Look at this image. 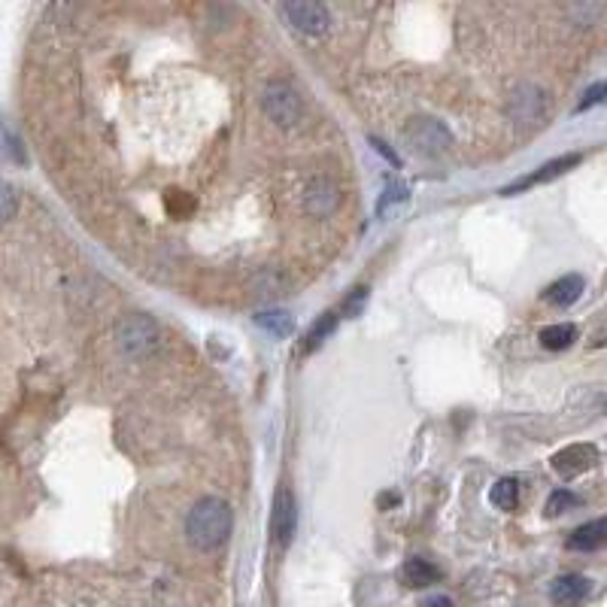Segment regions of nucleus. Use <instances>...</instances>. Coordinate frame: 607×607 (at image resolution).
<instances>
[{
    "label": "nucleus",
    "instance_id": "1",
    "mask_svg": "<svg viewBox=\"0 0 607 607\" xmlns=\"http://www.w3.org/2000/svg\"><path fill=\"white\" fill-rule=\"evenodd\" d=\"M231 532V507L222 498H201L186 519V538L195 550H216Z\"/></svg>",
    "mask_w": 607,
    "mask_h": 607
},
{
    "label": "nucleus",
    "instance_id": "2",
    "mask_svg": "<svg viewBox=\"0 0 607 607\" xmlns=\"http://www.w3.org/2000/svg\"><path fill=\"white\" fill-rule=\"evenodd\" d=\"M262 107H265V116L271 122H277L280 128H295L304 116V104L298 98V92L292 89L289 82L277 79L265 89V98H262Z\"/></svg>",
    "mask_w": 607,
    "mask_h": 607
},
{
    "label": "nucleus",
    "instance_id": "3",
    "mask_svg": "<svg viewBox=\"0 0 607 607\" xmlns=\"http://www.w3.org/2000/svg\"><path fill=\"white\" fill-rule=\"evenodd\" d=\"M116 340L122 346V353H128L134 359L149 356L155 350V340H158V325L149 316H128L119 322Z\"/></svg>",
    "mask_w": 607,
    "mask_h": 607
},
{
    "label": "nucleus",
    "instance_id": "4",
    "mask_svg": "<svg viewBox=\"0 0 607 607\" xmlns=\"http://www.w3.org/2000/svg\"><path fill=\"white\" fill-rule=\"evenodd\" d=\"M404 140L413 152H422V155H441L453 143L450 131L435 119H413L404 128Z\"/></svg>",
    "mask_w": 607,
    "mask_h": 607
},
{
    "label": "nucleus",
    "instance_id": "5",
    "mask_svg": "<svg viewBox=\"0 0 607 607\" xmlns=\"http://www.w3.org/2000/svg\"><path fill=\"white\" fill-rule=\"evenodd\" d=\"M280 13L289 19L292 28H298L301 34L310 37H322L331 25V16L322 4H310V0H292V4H283Z\"/></svg>",
    "mask_w": 607,
    "mask_h": 607
},
{
    "label": "nucleus",
    "instance_id": "6",
    "mask_svg": "<svg viewBox=\"0 0 607 607\" xmlns=\"http://www.w3.org/2000/svg\"><path fill=\"white\" fill-rule=\"evenodd\" d=\"M595 462H598V450L592 444H571L553 456V471L562 480H574V477L586 474L589 468H595Z\"/></svg>",
    "mask_w": 607,
    "mask_h": 607
},
{
    "label": "nucleus",
    "instance_id": "7",
    "mask_svg": "<svg viewBox=\"0 0 607 607\" xmlns=\"http://www.w3.org/2000/svg\"><path fill=\"white\" fill-rule=\"evenodd\" d=\"M295 529H298V504H295V498H292L289 489H280V492L274 495L271 532H274V538L286 547V544L292 541Z\"/></svg>",
    "mask_w": 607,
    "mask_h": 607
},
{
    "label": "nucleus",
    "instance_id": "8",
    "mask_svg": "<svg viewBox=\"0 0 607 607\" xmlns=\"http://www.w3.org/2000/svg\"><path fill=\"white\" fill-rule=\"evenodd\" d=\"M544 107H547V101H544V92L538 89V85H519L510 98V104H507V113L516 122L532 125L544 116Z\"/></svg>",
    "mask_w": 607,
    "mask_h": 607
},
{
    "label": "nucleus",
    "instance_id": "9",
    "mask_svg": "<svg viewBox=\"0 0 607 607\" xmlns=\"http://www.w3.org/2000/svg\"><path fill=\"white\" fill-rule=\"evenodd\" d=\"M577 164H580V155H577V152H571V155H559V158H553V161L541 164L535 173H529V177H523L519 183L507 186V189H504V195H516V192H526V189H532V186L550 183V180L562 177L565 170H571V167H577Z\"/></svg>",
    "mask_w": 607,
    "mask_h": 607
},
{
    "label": "nucleus",
    "instance_id": "10",
    "mask_svg": "<svg viewBox=\"0 0 607 607\" xmlns=\"http://www.w3.org/2000/svg\"><path fill=\"white\" fill-rule=\"evenodd\" d=\"M337 204H340V189H337L331 180L316 177V180L304 189V207H307V213H313V216H328V213L337 210Z\"/></svg>",
    "mask_w": 607,
    "mask_h": 607
},
{
    "label": "nucleus",
    "instance_id": "11",
    "mask_svg": "<svg viewBox=\"0 0 607 607\" xmlns=\"http://www.w3.org/2000/svg\"><path fill=\"white\" fill-rule=\"evenodd\" d=\"M589 592H592V583L583 574H565L550 586V598L559 607H577L589 598Z\"/></svg>",
    "mask_w": 607,
    "mask_h": 607
},
{
    "label": "nucleus",
    "instance_id": "12",
    "mask_svg": "<svg viewBox=\"0 0 607 607\" xmlns=\"http://www.w3.org/2000/svg\"><path fill=\"white\" fill-rule=\"evenodd\" d=\"M568 547H571V550H580V553H592V550L607 547V516H604V519H592V523L580 526V529L568 538Z\"/></svg>",
    "mask_w": 607,
    "mask_h": 607
},
{
    "label": "nucleus",
    "instance_id": "13",
    "mask_svg": "<svg viewBox=\"0 0 607 607\" xmlns=\"http://www.w3.org/2000/svg\"><path fill=\"white\" fill-rule=\"evenodd\" d=\"M580 295H583V277L568 274V277L556 280V283L544 292V301L553 304V307H571Z\"/></svg>",
    "mask_w": 607,
    "mask_h": 607
},
{
    "label": "nucleus",
    "instance_id": "14",
    "mask_svg": "<svg viewBox=\"0 0 607 607\" xmlns=\"http://www.w3.org/2000/svg\"><path fill=\"white\" fill-rule=\"evenodd\" d=\"M401 577H404L407 586H413V589H425V586H431V583H438V580H441V571H438L435 565H431L428 559H407L404 568H401Z\"/></svg>",
    "mask_w": 607,
    "mask_h": 607
},
{
    "label": "nucleus",
    "instance_id": "15",
    "mask_svg": "<svg viewBox=\"0 0 607 607\" xmlns=\"http://www.w3.org/2000/svg\"><path fill=\"white\" fill-rule=\"evenodd\" d=\"M574 340H577V328L568 325V322H562V325H550V328L541 331V343L547 346V350H553V353L568 350V346H571Z\"/></svg>",
    "mask_w": 607,
    "mask_h": 607
},
{
    "label": "nucleus",
    "instance_id": "16",
    "mask_svg": "<svg viewBox=\"0 0 607 607\" xmlns=\"http://www.w3.org/2000/svg\"><path fill=\"white\" fill-rule=\"evenodd\" d=\"M489 498H492V504L498 507V510H516V504H519V483L513 480V477H504V480H498L495 486H492V492H489Z\"/></svg>",
    "mask_w": 607,
    "mask_h": 607
},
{
    "label": "nucleus",
    "instance_id": "17",
    "mask_svg": "<svg viewBox=\"0 0 607 607\" xmlns=\"http://www.w3.org/2000/svg\"><path fill=\"white\" fill-rule=\"evenodd\" d=\"M255 322L262 325L265 331L277 334V337H283V334H289V331H292V316H289V313H283V310H274V313H258V316H255Z\"/></svg>",
    "mask_w": 607,
    "mask_h": 607
},
{
    "label": "nucleus",
    "instance_id": "18",
    "mask_svg": "<svg viewBox=\"0 0 607 607\" xmlns=\"http://www.w3.org/2000/svg\"><path fill=\"white\" fill-rule=\"evenodd\" d=\"M334 325H337V316L334 313H325L322 319H316L313 322V328H310V334H307V343H304V353H313L316 346L334 331Z\"/></svg>",
    "mask_w": 607,
    "mask_h": 607
},
{
    "label": "nucleus",
    "instance_id": "19",
    "mask_svg": "<svg viewBox=\"0 0 607 607\" xmlns=\"http://www.w3.org/2000/svg\"><path fill=\"white\" fill-rule=\"evenodd\" d=\"M164 207H167L170 216L183 219V216H192V213H195V198L186 195V192H167V195H164Z\"/></svg>",
    "mask_w": 607,
    "mask_h": 607
},
{
    "label": "nucleus",
    "instance_id": "20",
    "mask_svg": "<svg viewBox=\"0 0 607 607\" xmlns=\"http://www.w3.org/2000/svg\"><path fill=\"white\" fill-rule=\"evenodd\" d=\"M407 201V186L404 183H395V180H389L386 183V189H383V198H380V207H377V213L380 216H386L392 207H401Z\"/></svg>",
    "mask_w": 607,
    "mask_h": 607
},
{
    "label": "nucleus",
    "instance_id": "21",
    "mask_svg": "<svg viewBox=\"0 0 607 607\" xmlns=\"http://www.w3.org/2000/svg\"><path fill=\"white\" fill-rule=\"evenodd\" d=\"M574 507H580V498L574 492H568V489H559V492H553L547 498V516H562V513L574 510Z\"/></svg>",
    "mask_w": 607,
    "mask_h": 607
},
{
    "label": "nucleus",
    "instance_id": "22",
    "mask_svg": "<svg viewBox=\"0 0 607 607\" xmlns=\"http://www.w3.org/2000/svg\"><path fill=\"white\" fill-rule=\"evenodd\" d=\"M16 207H19V198H16V192H13V186L0 180V222L13 219Z\"/></svg>",
    "mask_w": 607,
    "mask_h": 607
},
{
    "label": "nucleus",
    "instance_id": "23",
    "mask_svg": "<svg viewBox=\"0 0 607 607\" xmlns=\"http://www.w3.org/2000/svg\"><path fill=\"white\" fill-rule=\"evenodd\" d=\"M598 104H607V82H598V85H592V89L583 95V101L577 104V110L583 113V110H589V107H598Z\"/></svg>",
    "mask_w": 607,
    "mask_h": 607
},
{
    "label": "nucleus",
    "instance_id": "24",
    "mask_svg": "<svg viewBox=\"0 0 607 607\" xmlns=\"http://www.w3.org/2000/svg\"><path fill=\"white\" fill-rule=\"evenodd\" d=\"M422 607H456V604H453V598H447V595H428V598L422 601Z\"/></svg>",
    "mask_w": 607,
    "mask_h": 607
},
{
    "label": "nucleus",
    "instance_id": "25",
    "mask_svg": "<svg viewBox=\"0 0 607 607\" xmlns=\"http://www.w3.org/2000/svg\"><path fill=\"white\" fill-rule=\"evenodd\" d=\"M371 143H374V149H377V152H380V155H386V158H389V161H392V164H398V155H395V152H389V149H386V143H383V140H371Z\"/></svg>",
    "mask_w": 607,
    "mask_h": 607
},
{
    "label": "nucleus",
    "instance_id": "26",
    "mask_svg": "<svg viewBox=\"0 0 607 607\" xmlns=\"http://www.w3.org/2000/svg\"><path fill=\"white\" fill-rule=\"evenodd\" d=\"M389 504H398V495H395V492H389V495L380 498V507H389Z\"/></svg>",
    "mask_w": 607,
    "mask_h": 607
}]
</instances>
